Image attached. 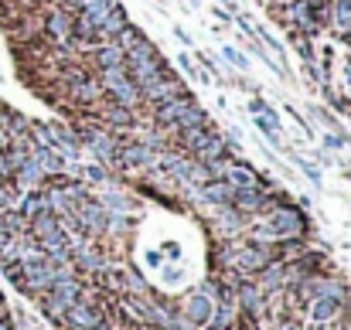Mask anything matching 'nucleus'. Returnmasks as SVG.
Listing matches in <instances>:
<instances>
[{"instance_id": "obj_1", "label": "nucleus", "mask_w": 351, "mask_h": 330, "mask_svg": "<svg viewBox=\"0 0 351 330\" xmlns=\"http://www.w3.org/2000/svg\"><path fill=\"white\" fill-rule=\"evenodd\" d=\"M82 296V286L72 279V276H65V279H58L51 290H45L41 293V310L51 317V320H65V314L72 310V303Z\"/></svg>"}, {"instance_id": "obj_2", "label": "nucleus", "mask_w": 351, "mask_h": 330, "mask_svg": "<svg viewBox=\"0 0 351 330\" xmlns=\"http://www.w3.org/2000/svg\"><path fill=\"white\" fill-rule=\"evenodd\" d=\"M181 140H184V147H188L191 153H198V160H202V164L226 157V140H222L212 126H195V129H184V133H181Z\"/></svg>"}, {"instance_id": "obj_3", "label": "nucleus", "mask_w": 351, "mask_h": 330, "mask_svg": "<svg viewBox=\"0 0 351 330\" xmlns=\"http://www.w3.org/2000/svg\"><path fill=\"white\" fill-rule=\"evenodd\" d=\"M103 92H110V96L117 99V106H126V110H133V106L140 103V89H136V82L130 79L126 65L103 68Z\"/></svg>"}, {"instance_id": "obj_4", "label": "nucleus", "mask_w": 351, "mask_h": 330, "mask_svg": "<svg viewBox=\"0 0 351 330\" xmlns=\"http://www.w3.org/2000/svg\"><path fill=\"white\" fill-rule=\"evenodd\" d=\"M304 231V215L297 208H273L269 218L259 225V238H297Z\"/></svg>"}, {"instance_id": "obj_5", "label": "nucleus", "mask_w": 351, "mask_h": 330, "mask_svg": "<svg viewBox=\"0 0 351 330\" xmlns=\"http://www.w3.org/2000/svg\"><path fill=\"white\" fill-rule=\"evenodd\" d=\"M65 327L69 330H96L103 327V307L93 296H79L72 303V310L65 314Z\"/></svg>"}, {"instance_id": "obj_6", "label": "nucleus", "mask_w": 351, "mask_h": 330, "mask_svg": "<svg viewBox=\"0 0 351 330\" xmlns=\"http://www.w3.org/2000/svg\"><path fill=\"white\" fill-rule=\"evenodd\" d=\"M72 218L75 225H82L86 231H106V225H110V215H106V208L103 205H96V201H89V198H75L72 201Z\"/></svg>"}, {"instance_id": "obj_7", "label": "nucleus", "mask_w": 351, "mask_h": 330, "mask_svg": "<svg viewBox=\"0 0 351 330\" xmlns=\"http://www.w3.org/2000/svg\"><path fill=\"white\" fill-rule=\"evenodd\" d=\"M178 92H181V79H174L167 68H164L157 79H150L147 86H140V96H143V99H150L154 106H157V103H164V99H171V96H178Z\"/></svg>"}, {"instance_id": "obj_8", "label": "nucleus", "mask_w": 351, "mask_h": 330, "mask_svg": "<svg viewBox=\"0 0 351 330\" xmlns=\"http://www.w3.org/2000/svg\"><path fill=\"white\" fill-rule=\"evenodd\" d=\"M117 160L126 167H154L157 153L150 150V143H123V147H117Z\"/></svg>"}, {"instance_id": "obj_9", "label": "nucleus", "mask_w": 351, "mask_h": 330, "mask_svg": "<svg viewBox=\"0 0 351 330\" xmlns=\"http://www.w3.org/2000/svg\"><path fill=\"white\" fill-rule=\"evenodd\" d=\"M188 106H195V99L181 89L178 96H171V99H164V103H157V112H154V119L157 123H164V126H174V119L181 116V112L188 110Z\"/></svg>"}, {"instance_id": "obj_10", "label": "nucleus", "mask_w": 351, "mask_h": 330, "mask_svg": "<svg viewBox=\"0 0 351 330\" xmlns=\"http://www.w3.org/2000/svg\"><path fill=\"white\" fill-rule=\"evenodd\" d=\"M232 262L242 272H259L263 266H269V249H259V245H245L232 255Z\"/></svg>"}, {"instance_id": "obj_11", "label": "nucleus", "mask_w": 351, "mask_h": 330, "mask_svg": "<svg viewBox=\"0 0 351 330\" xmlns=\"http://www.w3.org/2000/svg\"><path fill=\"white\" fill-rule=\"evenodd\" d=\"M45 31L55 38V41H62V45H72V10H51L48 14V21H45Z\"/></svg>"}, {"instance_id": "obj_12", "label": "nucleus", "mask_w": 351, "mask_h": 330, "mask_svg": "<svg viewBox=\"0 0 351 330\" xmlns=\"http://www.w3.org/2000/svg\"><path fill=\"white\" fill-rule=\"evenodd\" d=\"M45 212H51V208H48V191H27V194L17 201V215L24 221L38 218V215H45Z\"/></svg>"}, {"instance_id": "obj_13", "label": "nucleus", "mask_w": 351, "mask_h": 330, "mask_svg": "<svg viewBox=\"0 0 351 330\" xmlns=\"http://www.w3.org/2000/svg\"><path fill=\"white\" fill-rule=\"evenodd\" d=\"M222 181H229L235 191H242V188H263V184H259V177H256V174H252L245 164H229V160H226Z\"/></svg>"}, {"instance_id": "obj_14", "label": "nucleus", "mask_w": 351, "mask_h": 330, "mask_svg": "<svg viewBox=\"0 0 351 330\" xmlns=\"http://www.w3.org/2000/svg\"><path fill=\"white\" fill-rule=\"evenodd\" d=\"M232 205L235 212H263L269 205V198L263 194V188H242L232 194Z\"/></svg>"}, {"instance_id": "obj_15", "label": "nucleus", "mask_w": 351, "mask_h": 330, "mask_svg": "<svg viewBox=\"0 0 351 330\" xmlns=\"http://www.w3.org/2000/svg\"><path fill=\"white\" fill-rule=\"evenodd\" d=\"M126 24H130V21H126V10H123V3H117V7L106 14V21L99 24V38H106V41H117L119 34L126 31Z\"/></svg>"}, {"instance_id": "obj_16", "label": "nucleus", "mask_w": 351, "mask_h": 330, "mask_svg": "<svg viewBox=\"0 0 351 330\" xmlns=\"http://www.w3.org/2000/svg\"><path fill=\"white\" fill-rule=\"evenodd\" d=\"M212 314H215V307H212V293H195L191 300H188V317L195 320V324H208L212 320Z\"/></svg>"}, {"instance_id": "obj_17", "label": "nucleus", "mask_w": 351, "mask_h": 330, "mask_svg": "<svg viewBox=\"0 0 351 330\" xmlns=\"http://www.w3.org/2000/svg\"><path fill=\"white\" fill-rule=\"evenodd\" d=\"M86 147H89L99 160H106V164H110V160H117V147L119 143L113 140V136H106V133H89V136H86Z\"/></svg>"}, {"instance_id": "obj_18", "label": "nucleus", "mask_w": 351, "mask_h": 330, "mask_svg": "<svg viewBox=\"0 0 351 330\" xmlns=\"http://www.w3.org/2000/svg\"><path fill=\"white\" fill-rule=\"evenodd\" d=\"M205 191V201L208 205H232V194H235V188L229 184V181H222V177H215V181H208V184H202Z\"/></svg>"}, {"instance_id": "obj_19", "label": "nucleus", "mask_w": 351, "mask_h": 330, "mask_svg": "<svg viewBox=\"0 0 351 330\" xmlns=\"http://www.w3.org/2000/svg\"><path fill=\"white\" fill-rule=\"evenodd\" d=\"M212 330H232L235 324V303H232V293L226 290L222 293V300H219V314H212Z\"/></svg>"}, {"instance_id": "obj_20", "label": "nucleus", "mask_w": 351, "mask_h": 330, "mask_svg": "<svg viewBox=\"0 0 351 330\" xmlns=\"http://www.w3.org/2000/svg\"><path fill=\"white\" fill-rule=\"evenodd\" d=\"M96 62H99V68H117V65L126 62V51L119 48L117 41H103L96 48Z\"/></svg>"}, {"instance_id": "obj_21", "label": "nucleus", "mask_w": 351, "mask_h": 330, "mask_svg": "<svg viewBox=\"0 0 351 330\" xmlns=\"http://www.w3.org/2000/svg\"><path fill=\"white\" fill-rule=\"evenodd\" d=\"M195 126H208V112L202 110L198 103H195V106H188V110L174 119V129H178V133H184V129H195Z\"/></svg>"}, {"instance_id": "obj_22", "label": "nucleus", "mask_w": 351, "mask_h": 330, "mask_svg": "<svg viewBox=\"0 0 351 330\" xmlns=\"http://www.w3.org/2000/svg\"><path fill=\"white\" fill-rule=\"evenodd\" d=\"M338 310H341V300H331V296H317V300H314V307H311V317H314V324H324V320L338 317Z\"/></svg>"}, {"instance_id": "obj_23", "label": "nucleus", "mask_w": 351, "mask_h": 330, "mask_svg": "<svg viewBox=\"0 0 351 330\" xmlns=\"http://www.w3.org/2000/svg\"><path fill=\"white\" fill-rule=\"evenodd\" d=\"M103 96V82L99 79H82V82H75V99L79 103H96Z\"/></svg>"}, {"instance_id": "obj_24", "label": "nucleus", "mask_w": 351, "mask_h": 330, "mask_svg": "<svg viewBox=\"0 0 351 330\" xmlns=\"http://www.w3.org/2000/svg\"><path fill=\"white\" fill-rule=\"evenodd\" d=\"M290 14H293V21H297L307 34H317V24H314V17H311V10H307L304 0H290Z\"/></svg>"}, {"instance_id": "obj_25", "label": "nucleus", "mask_w": 351, "mask_h": 330, "mask_svg": "<svg viewBox=\"0 0 351 330\" xmlns=\"http://www.w3.org/2000/svg\"><path fill=\"white\" fill-rule=\"evenodd\" d=\"M259 272H263V290H273V286L283 283V272H287V269H283V266H263Z\"/></svg>"}, {"instance_id": "obj_26", "label": "nucleus", "mask_w": 351, "mask_h": 330, "mask_svg": "<svg viewBox=\"0 0 351 330\" xmlns=\"http://www.w3.org/2000/svg\"><path fill=\"white\" fill-rule=\"evenodd\" d=\"M239 296H242V303H245L249 314H259V290H256V286L242 283V286H239Z\"/></svg>"}, {"instance_id": "obj_27", "label": "nucleus", "mask_w": 351, "mask_h": 330, "mask_svg": "<svg viewBox=\"0 0 351 330\" xmlns=\"http://www.w3.org/2000/svg\"><path fill=\"white\" fill-rule=\"evenodd\" d=\"M222 55H226V58H229V62H232L235 68H242V72H245V68H249V62H245V58H242V55H239V51H235V48H222Z\"/></svg>"}, {"instance_id": "obj_28", "label": "nucleus", "mask_w": 351, "mask_h": 330, "mask_svg": "<svg viewBox=\"0 0 351 330\" xmlns=\"http://www.w3.org/2000/svg\"><path fill=\"white\" fill-rule=\"evenodd\" d=\"M86 177H93V181H106V170H103V167H89Z\"/></svg>"}, {"instance_id": "obj_29", "label": "nucleus", "mask_w": 351, "mask_h": 330, "mask_svg": "<svg viewBox=\"0 0 351 330\" xmlns=\"http://www.w3.org/2000/svg\"><path fill=\"white\" fill-rule=\"evenodd\" d=\"M167 255H171V259H178V255H181V249H178L174 242H167Z\"/></svg>"}, {"instance_id": "obj_30", "label": "nucleus", "mask_w": 351, "mask_h": 330, "mask_svg": "<svg viewBox=\"0 0 351 330\" xmlns=\"http://www.w3.org/2000/svg\"><path fill=\"white\" fill-rule=\"evenodd\" d=\"M222 3H226V7H232V10H235V0H222Z\"/></svg>"}, {"instance_id": "obj_31", "label": "nucleus", "mask_w": 351, "mask_h": 330, "mask_svg": "<svg viewBox=\"0 0 351 330\" xmlns=\"http://www.w3.org/2000/svg\"><path fill=\"white\" fill-rule=\"evenodd\" d=\"M283 330H297V327H283Z\"/></svg>"}]
</instances>
